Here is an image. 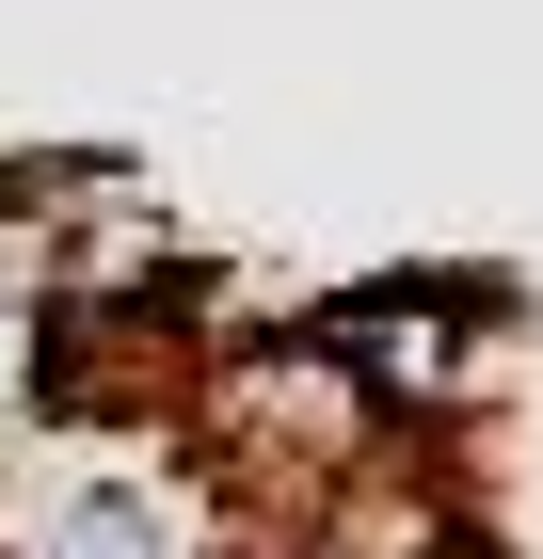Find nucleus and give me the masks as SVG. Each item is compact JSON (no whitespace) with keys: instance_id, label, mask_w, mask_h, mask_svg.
I'll use <instances>...</instances> for the list:
<instances>
[{"instance_id":"1","label":"nucleus","mask_w":543,"mask_h":559,"mask_svg":"<svg viewBox=\"0 0 543 559\" xmlns=\"http://www.w3.org/2000/svg\"><path fill=\"white\" fill-rule=\"evenodd\" d=\"M335 352L368 368L383 431H448L496 400V352H511V288L496 272H368V288H335L320 304Z\"/></svg>"},{"instance_id":"2","label":"nucleus","mask_w":543,"mask_h":559,"mask_svg":"<svg viewBox=\"0 0 543 559\" xmlns=\"http://www.w3.org/2000/svg\"><path fill=\"white\" fill-rule=\"evenodd\" d=\"M240 559H304V544H240Z\"/></svg>"},{"instance_id":"3","label":"nucleus","mask_w":543,"mask_h":559,"mask_svg":"<svg viewBox=\"0 0 543 559\" xmlns=\"http://www.w3.org/2000/svg\"><path fill=\"white\" fill-rule=\"evenodd\" d=\"M463 559H496V544H463Z\"/></svg>"}]
</instances>
